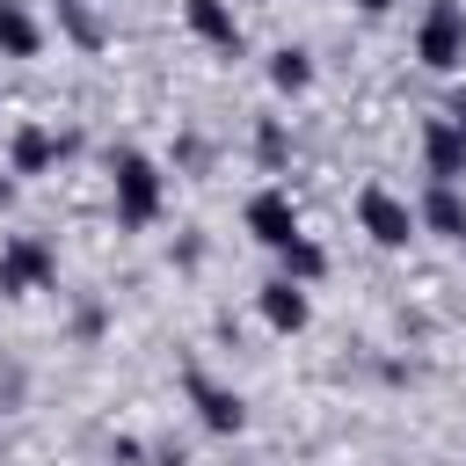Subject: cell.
Wrapping results in <instances>:
<instances>
[{
    "label": "cell",
    "mask_w": 466,
    "mask_h": 466,
    "mask_svg": "<svg viewBox=\"0 0 466 466\" xmlns=\"http://www.w3.org/2000/svg\"><path fill=\"white\" fill-rule=\"evenodd\" d=\"M415 58L430 73H459L466 66V7L459 0H430V15L415 22Z\"/></svg>",
    "instance_id": "2"
},
{
    "label": "cell",
    "mask_w": 466,
    "mask_h": 466,
    "mask_svg": "<svg viewBox=\"0 0 466 466\" xmlns=\"http://www.w3.org/2000/svg\"><path fill=\"white\" fill-rule=\"evenodd\" d=\"M255 146H262V167H277V160H284V131H277V124H262V138H255Z\"/></svg>",
    "instance_id": "16"
},
{
    "label": "cell",
    "mask_w": 466,
    "mask_h": 466,
    "mask_svg": "<svg viewBox=\"0 0 466 466\" xmlns=\"http://www.w3.org/2000/svg\"><path fill=\"white\" fill-rule=\"evenodd\" d=\"M444 116H451V124H459V138H466V95H459V102H451Z\"/></svg>",
    "instance_id": "17"
},
{
    "label": "cell",
    "mask_w": 466,
    "mask_h": 466,
    "mask_svg": "<svg viewBox=\"0 0 466 466\" xmlns=\"http://www.w3.org/2000/svg\"><path fill=\"white\" fill-rule=\"evenodd\" d=\"M109 182H116V226H153L160 218V197H167V175L146 160V153H116L109 160Z\"/></svg>",
    "instance_id": "1"
},
{
    "label": "cell",
    "mask_w": 466,
    "mask_h": 466,
    "mask_svg": "<svg viewBox=\"0 0 466 466\" xmlns=\"http://www.w3.org/2000/svg\"><path fill=\"white\" fill-rule=\"evenodd\" d=\"M357 226L379 240V248H408L415 240V211H408V197H393V189H379V182H364L357 189Z\"/></svg>",
    "instance_id": "3"
},
{
    "label": "cell",
    "mask_w": 466,
    "mask_h": 466,
    "mask_svg": "<svg viewBox=\"0 0 466 466\" xmlns=\"http://www.w3.org/2000/svg\"><path fill=\"white\" fill-rule=\"evenodd\" d=\"M182 15H189V29H197L211 51H240V15H233V0H182Z\"/></svg>",
    "instance_id": "9"
},
{
    "label": "cell",
    "mask_w": 466,
    "mask_h": 466,
    "mask_svg": "<svg viewBox=\"0 0 466 466\" xmlns=\"http://www.w3.org/2000/svg\"><path fill=\"white\" fill-rule=\"evenodd\" d=\"M269 80H277L284 95H299V87H313V58H306L299 44H284V51H269Z\"/></svg>",
    "instance_id": "13"
},
{
    "label": "cell",
    "mask_w": 466,
    "mask_h": 466,
    "mask_svg": "<svg viewBox=\"0 0 466 466\" xmlns=\"http://www.w3.org/2000/svg\"><path fill=\"white\" fill-rule=\"evenodd\" d=\"M66 29H73V36H80V44H95V36H102V22H95V15H87V7H66Z\"/></svg>",
    "instance_id": "15"
},
{
    "label": "cell",
    "mask_w": 466,
    "mask_h": 466,
    "mask_svg": "<svg viewBox=\"0 0 466 466\" xmlns=\"http://www.w3.org/2000/svg\"><path fill=\"white\" fill-rule=\"evenodd\" d=\"M189 400H197V422L218 430V437H233V430L248 422V400H240L233 386H211L204 371H189Z\"/></svg>",
    "instance_id": "6"
},
{
    "label": "cell",
    "mask_w": 466,
    "mask_h": 466,
    "mask_svg": "<svg viewBox=\"0 0 466 466\" xmlns=\"http://www.w3.org/2000/svg\"><path fill=\"white\" fill-rule=\"evenodd\" d=\"M51 160H58V138H51L44 124H22V131H15V175H44Z\"/></svg>",
    "instance_id": "12"
},
{
    "label": "cell",
    "mask_w": 466,
    "mask_h": 466,
    "mask_svg": "<svg viewBox=\"0 0 466 466\" xmlns=\"http://www.w3.org/2000/svg\"><path fill=\"white\" fill-rule=\"evenodd\" d=\"M44 51V29L22 0H0V58H36Z\"/></svg>",
    "instance_id": "11"
},
{
    "label": "cell",
    "mask_w": 466,
    "mask_h": 466,
    "mask_svg": "<svg viewBox=\"0 0 466 466\" xmlns=\"http://www.w3.org/2000/svg\"><path fill=\"white\" fill-rule=\"evenodd\" d=\"M277 262H284V277H291V284H313V277H320V269H328V248H320V240H306V233H299V240H291V248H284V255H277Z\"/></svg>",
    "instance_id": "14"
},
{
    "label": "cell",
    "mask_w": 466,
    "mask_h": 466,
    "mask_svg": "<svg viewBox=\"0 0 466 466\" xmlns=\"http://www.w3.org/2000/svg\"><path fill=\"white\" fill-rule=\"evenodd\" d=\"M262 320H269L277 335H299V328L313 320V299H306V284H291V277H269V284H262Z\"/></svg>",
    "instance_id": "8"
},
{
    "label": "cell",
    "mask_w": 466,
    "mask_h": 466,
    "mask_svg": "<svg viewBox=\"0 0 466 466\" xmlns=\"http://www.w3.org/2000/svg\"><path fill=\"white\" fill-rule=\"evenodd\" d=\"M58 277V255H51V240H36V233H15L7 248H0V291L15 299V291H36V284H51Z\"/></svg>",
    "instance_id": "4"
},
{
    "label": "cell",
    "mask_w": 466,
    "mask_h": 466,
    "mask_svg": "<svg viewBox=\"0 0 466 466\" xmlns=\"http://www.w3.org/2000/svg\"><path fill=\"white\" fill-rule=\"evenodd\" d=\"M248 233H255L269 255H284V248L299 240V204H291L277 182H269V189H255V197H248Z\"/></svg>",
    "instance_id": "5"
},
{
    "label": "cell",
    "mask_w": 466,
    "mask_h": 466,
    "mask_svg": "<svg viewBox=\"0 0 466 466\" xmlns=\"http://www.w3.org/2000/svg\"><path fill=\"white\" fill-rule=\"evenodd\" d=\"M430 233H444V240H466V197L451 189V182H430V197H422V211H415Z\"/></svg>",
    "instance_id": "10"
},
{
    "label": "cell",
    "mask_w": 466,
    "mask_h": 466,
    "mask_svg": "<svg viewBox=\"0 0 466 466\" xmlns=\"http://www.w3.org/2000/svg\"><path fill=\"white\" fill-rule=\"evenodd\" d=\"M422 160H430V182H451V189H459V175H466V138H459L451 116H430V124H422Z\"/></svg>",
    "instance_id": "7"
},
{
    "label": "cell",
    "mask_w": 466,
    "mask_h": 466,
    "mask_svg": "<svg viewBox=\"0 0 466 466\" xmlns=\"http://www.w3.org/2000/svg\"><path fill=\"white\" fill-rule=\"evenodd\" d=\"M357 7H364V15H386V7H393V0H357Z\"/></svg>",
    "instance_id": "18"
}]
</instances>
